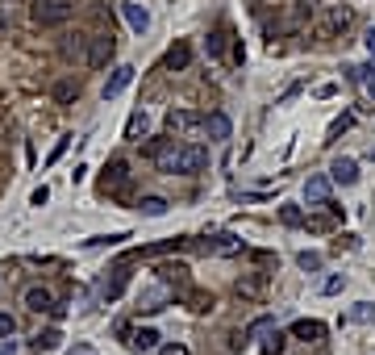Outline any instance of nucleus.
Returning a JSON list of instances; mask_svg holds the SVG:
<instances>
[{
    "instance_id": "nucleus-19",
    "label": "nucleus",
    "mask_w": 375,
    "mask_h": 355,
    "mask_svg": "<svg viewBox=\"0 0 375 355\" xmlns=\"http://www.w3.org/2000/svg\"><path fill=\"white\" fill-rule=\"evenodd\" d=\"M304 196L317 201V205H326V201H330V180H326V176H313V180L304 184Z\"/></svg>"
},
{
    "instance_id": "nucleus-24",
    "label": "nucleus",
    "mask_w": 375,
    "mask_h": 355,
    "mask_svg": "<svg viewBox=\"0 0 375 355\" xmlns=\"http://www.w3.org/2000/svg\"><path fill=\"white\" fill-rule=\"evenodd\" d=\"M188 310H192V314H208V310H213V293H200V288L188 293Z\"/></svg>"
},
{
    "instance_id": "nucleus-34",
    "label": "nucleus",
    "mask_w": 375,
    "mask_h": 355,
    "mask_svg": "<svg viewBox=\"0 0 375 355\" xmlns=\"http://www.w3.org/2000/svg\"><path fill=\"white\" fill-rule=\"evenodd\" d=\"M13 330H17V318L13 314H0V339H9Z\"/></svg>"
},
{
    "instance_id": "nucleus-25",
    "label": "nucleus",
    "mask_w": 375,
    "mask_h": 355,
    "mask_svg": "<svg viewBox=\"0 0 375 355\" xmlns=\"http://www.w3.org/2000/svg\"><path fill=\"white\" fill-rule=\"evenodd\" d=\"M80 96V84L75 80H59L55 84V100H59V105H67V100H75Z\"/></svg>"
},
{
    "instance_id": "nucleus-32",
    "label": "nucleus",
    "mask_w": 375,
    "mask_h": 355,
    "mask_svg": "<svg viewBox=\"0 0 375 355\" xmlns=\"http://www.w3.org/2000/svg\"><path fill=\"white\" fill-rule=\"evenodd\" d=\"M296 264H300L304 272H317V268H321V255H313V251H300V255H296Z\"/></svg>"
},
{
    "instance_id": "nucleus-37",
    "label": "nucleus",
    "mask_w": 375,
    "mask_h": 355,
    "mask_svg": "<svg viewBox=\"0 0 375 355\" xmlns=\"http://www.w3.org/2000/svg\"><path fill=\"white\" fill-rule=\"evenodd\" d=\"M158 355H188L184 343H167V347H158Z\"/></svg>"
},
{
    "instance_id": "nucleus-42",
    "label": "nucleus",
    "mask_w": 375,
    "mask_h": 355,
    "mask_svg": "<svg viewBox=\"0 0 375 355\" xmlns=\"http://www.w3.org/2000/svg\"><path fill=\"white\" fill-rule=\"evenodd\" d=\"M300 5H304V9H309V5H317V0H300Z\"/></svg>"
},
{
    "instance_id": "nucleus-12",
    "label": "nucleus",
    "mask_w": 375,
    "mask_h": 355,
    "mask_svg": "<svg viewBox=\"0 0 375 355\" xmlns=\"http://www.w3.org/2000/svg\"><path fill=\"white\" fill-rule=\"evenodd\" d=\"M59 50H63V59H67V63H75V59H88V34H67Z\"/></svg>"
},
{
    "instance_id": "nucleus-18",
    "label": "nucleus",
    "mask_w": 375,
    "mask_h": 355,
    "mask_svg": "<svg viewBox=\"0 0 375 355\" xmlns=\"http://www.w3.org/2000/svg\"><path fill=\"white\" fill-rule=\"evenodd\" d=\"M226 46H230V30H226V25H221V30H213V34L204 38L208 59H221V55H226Z\"/></svg>"
},
{
    "instance_id": "nucleus-31",
    "label": "nucleus",
    "mask_w": 375,
    "mask_h": 355,
    "mask_svg": "<svg viewBox=\"0 0 375 355\" xmlns=\"http://www.w3.org/2000/svg\"><path fill=\"white\" fill-rule=\"evenodd\" d=\"M350 76H354V80H363V88H367V92L375 96V67H354Z\"/></svg>"
},
{
    "instance_id": "nucleus-29",
    "label": "nucleus",
    "mask_w": 375,
    "mask_h": 355,
    "mask_svg": "<svg viewBox=\"0 0 375 355\" xmlns=\"http://www.w3.org/2000/svg\"><path fill=\"white\" fill-rule=\"evenodd\" d=\"M346 318H350V322H375V306H367V301H363V306H354Z\"/></svg>"
},
{
    "instance_id": "nucleus-6",
    "label": "nucleus",
    "mask_w": 375,
    "mask_h": 355,
    "mask_svg": "<svg viewBox=\"0 0 375 355\" xmlns=\"http://www.w3.org/2000/svg\"><path fill=\"white\" fill-rule=\"evenodd\" d=\"M263 284H267V272H246V276L234 284V293H238L242 301H258V297H263Z\"/></svg>"
},
{
    "instance_id": "nucleus-2",
    "label": "nucleus",
    "mask_w": 375,
    "mask_h": 355,
    "mask_svg": "<svg viewBox=\"0 0 375 355\" xmlns=\"http://www.w3.org/2000/svg\"><path fill=\"white\" fill-rule=\"evenodd\" d=\"M71 0H34L29 5V17H34V25H42V30H50V25H67L71 21Z\"/></svg>"
},
{
    "instance_id": "nucleus-15",
    "label": "nucleus",
    "mask_w": 375,
    "mask_h": 355,
    "mask_svg": "<svg viewBox=\"0 0 375 355\" xmlns=\"http://www.w3.org/2000/svg\"><path fill=\"white\" fill-rule=\"evenodd\" d=\"M154 272H158V280H163V284H176V288L188 284V264H158Z\"/></svg>"
},
{
    "instance_id": "nucleus-7",
    "label": "nucleus",
    "mask_w": 375,
    "mask_h": 355,
    "mask_svg": "<svg viewBox=\"0 0 375 355\" xmlns=\"http://www.w3.org/2000/svg\"><path fill=\"white\" fill-rule=\"evenodd\" d=\"M188 63H192V46H188V42H171L167 55H163V67H167V71H184Z\"/></svg>"
},
{
    "instance_id": "nucleus-20",
    "label": "nucleus",
    "mask_w": 375,
    "mask_h": 355,
    "mask_svg": "<svg viewBox=\"0 0 375 355\" xmlns=\"http://www.w3.org/2000/svg\"><path fill=\"white\" fill-rule=\"evenodd\" d=\"M284 347H288V334L284 330H267V339H263V355H284Z\"/></svg>"
},
{
    "instance_id": "nucleus-13",
    "label": "nucleus",
    "mask_w": 375,
    "mask_h": 355,
    "mask_svg": "<svg viewBox=\"0 0 375 355\" xmlns=\"http://www.w3.org/2000/svg\"><path fill=\"white\" fill-rule=\"evenodd\" d=\"M25 310H34V314H55V297H50L46 288H29L25 293Z\"/></svg>"
},
{
    "instance_id": "nucleus-5",
    "label": "nucleus",
    "mask_w": 375,
    "mask_h": 355,
    "mask_svg": "<svg viewBox=\"0 0 375 355\" xmlns=\"http://www.w3.org/2000/svg\"><path fill=\"white\" fill-rule=\"evenodd\" d=\"M350 25H354V9L350 5H330L326 9V21H321V34L334 38V34H346Z\"/></svg>"
},
{
    "instance_id": "nucleus-10",
    "label": "nucleus",
    "mask_w": 375,
    "mask_h": 355,
    "mask_svg": "<svg viewBox=\"0 0 375 355\" xmlns=\"http://www.w3.org/2000/svg\"><path fill=\"white\" fill-rule=\"evenodd\" d=\"M204 117L188 113V109H167V134H184V130H196Z\"/></svg>"
},
{
    "instance_id": "nucleus-28",
    "label": "nucleus",
    "mask_w": 375,
    "mask_h": 355,
    "mask_svg": "<svg viewBox=\"0 0 375 355\" xmlns=\"http://www.w3.org/2000/svg\"><path fill=\"white\" fill-rule=\"evenodd\" d=\"M59 339H63L59 330H42V334L34 339V351H50V347H59Z\"/></svg>"
},
{
    "instance_id": "nucleus-27",
    "label": "nucleus",
    "mask_w": 375,
    "mask_h": 355,
    "mask_svg": "<svg viewBox=\"0 0 375 355\" xmlns=\"http://www.w3.org/2000/svg\"><path fill=\"white\" fill-rule=\"evenodd\" d=\"M167 146H171V138H150V142H142V155H146V159H158Z\"/></svg>"
},
{
    "instance_id": "nucleus-1",
    "label": "nucleus",
    "mask_w": 375,
    "mask_h": 355,
    "mask_svg": "<svg viewBox=\"0 0 375 355\" xmlns=\"http://www.w3.org/2000/svg\"><path fill=\"white\" fill-rule=\"evenodd\" d=\"M204 168H208V150L196 146V142L176 146V138H171V146L158 155V172H167V176H196Z\"/></svg>"
},
{
    "instance_id": "nucleus-3",
    "label": "nucleus",
    "mask_w": 375,
    "mask_h": 355,
    "mask_svg": "<svg viewBox=\"0 0 375 355\" xmlns=\"http://www.w3.org/2000/svg\"><path fill=\"white\" fill-rule=\"evenodd\" d=\"M113 55H117V38H113V30L88 38V67H96V71H100V67H109Z\"/></svg>"
},
{
    "instance_id": "nucleus-17",
    "label": "nucleus",
    "mask_w": 375,
    "mask_h": 355,
    "mask_svg": "<svg viewBox=\"0 0 375 355\" xmlns=\"http://www.w3.org/2000/svg\"><path fill=\"white\" fill-rule=\"evenodd\" d=\"M330 180H334V184H354V180H359V163H354V159H338V163L330 168Z\"/></svg>"
},
{
    "instance_id": "nucleus-26",
    "label": "nucleus",
    "mask_w": 375,
    "mask_h": 355,
    "mask_svg": "<svg viewBox=\"0 0 375 355\" xmlns=\"http://www.w3.org/2000/svg\"><path fill=\"white\" fill-rule=\"evenodd\" d=\"M138 134H146V109H134L125 122V138H138Z\"/></svg>"
},
{
    "instance_id": "nucleus-9",
    "label": "nucleus",
    "mask_w": 375,
    "mask_h": 355,
    "mask_svg": "<svg viewBox=\"0 0 375 355\" xmlns=\"http://www.w3.org/2000/svg\"><path fill=\"white\" fill-rule=\"evenodd\" d=\"M292 339H300V343H321V339H326V322H317V318H300V322L292 326Z\"/></svg>"
},
{
    "instance_id": "nucleus-40",
    "label": "nucleus",
    "mask_w": 375,
    "mask_h": 355,
    "mask_svg": "<svg viewBox=\"0 0 375 355\" xmlns=\"http://www.w3.org/2000/svg\"><path fill=\"white\" fill-rule=\"evenodd\" d=\"M363 42H367V50H371V59H375V30H371V34H367Z\"/></svg>"
},
{
    "instance_id": "nucleus-22",
    "label": "nucleus",
    "mask_w": 375,
    "mask_h": 355,
    "mask_svg": "<svg viewBox=\"0 0 375 355\" xmlns=\"http://www.w3.org/2000/svg\"><path fill=\"white\" fill-rule=\"evenodd\" d=\"M121 13H125V21H130V30H134V34H142V30L150 25L146 9H138V5H121Z\"/></svg>"
},
{
    "instance_id": "nucleus-36",
    "label": "nucleus",
    "mask_w": 375,
    "mask_h": 355,
    "mask_svg": "<svg viewBox=\"0 0 375 355\" xmlns=\"http://www.w3.org/2000/svg\"><path fill=\"white\" fill-rule=\"evenodd\" d=\"M46 201H50V188L42 184V188H34V196H29V205H46Z\"/></svg>"
},
{
    "instance_id": "nucleus-14",
    "label": "nucleus",
    "mask_w": 375,
    "mask_h": 355,
    "mask_svg": "<svg viewBox=\"0 0 375 355\" xmlns=\"http://www.w3.org/2000/svg\"><path fill=\"white\" fill-rule=\"evenodd\" d=\"M130 80H134V67H117V71L109 76V84H104V100H113V96H121V92L130 88Z\"/></svg>"
},
{
    "instance_id": "nucleus-33",
    "label": "nucleus",
    "mask_w": 375,
    "mask_h": 355,
    "mask_svg": "<svg viewBox=\"0 0 375 355\" xmlns=\"http://www.w3.org/2000/svg\"><path fill=\"white\" fill-rule=\"evenodd\" d=\"M271 326H276L271 318H254V322L246 326V334H267V330H271Z\"/></svg>"
},
{
    "instance_id": "nucleus-4",
    "label": "nucleus",
    "mask_w": 375,
    "mask_h": 355,
    "mask_svg": "<svg viewBox=\"0 0 375 355\" xmlns=\"http://www.w3.org/2000/svg\"><path fill=\"white\" fill-rule=\"evenodd\" d=\"M192 247H200V255H238L242 251V238L238 234H213V238H192Z\"/></svg>"
},
{
    "instance_id": "nucleus-39",
    "label": "nucleus",
    "mask_w": 375,
    "mask_h": 355,
    "mask_svg": "<svg viewBox=\"0 0 375 355\" xmlns=\"http://www.w3.org/2000/svg\"><path fill=\"white\" fill-rule=\"evenodd\" d=\"M342 284H346L342 276H330V280H326V293H342Z\"/></svg>"
},
{
    "instance_id": "nucleus-21",
    "label": "nucleus",
    "mask_w": 375,
    "mask_h": 355,
    "mask_svg": "<svg viewBox=\"0 0 375 355\" xmlns=\"http://www.w3.org/2000/svg\"><path fill=\"white\" fill-rule=\"evenodd\" d=\"M158 339H163V334H158V330H150V326H142L134 339H130V347H138V351H154L158 347Z\"/></svg>"
},
{
    "instance_id": "nucleus-16",
    "label": "nucleus",
    "mask_w": 375,
    "mask_h": 355,
    "mask_svg": "<svg viewBox=\"0 0 375 355\" xmlns=\"http://www.w3.org/2000/svg\"><path fill=\"white\" fill-rule=\"evenodd\" d=\"M125 284H130V264H117V268H113V276L104 280V297H109V301H113V297H121V288H125Z\"/></svg>"
},
{
    "instance_id": "nucleus-30",
    "label": "nucleus",
    "mask_w": 375,
    "mask_h": 355,
    "mask_svg": "<svg viewBox=\"0 0 375 355\" xmlns=\"http://www.w3.org/2000/svg\"><path fill=\"white\" fill-rule=\"evenodd\" d=\"M280 222H284V226H304V214H300L296 205H284V209H280Z\"/></svg>"
},
{
    "instance_id": "nucleus-8",
    "label": "nucleus",
    "mask_w": 375,
    "mask_h": 355,
    "mask_svg": "<svg viewBox=\"0 0 375 355\" xmlns=\"http://www.w3.org/2000/svg\"><path fill=\"white\" fill-rule=\"evenodd\" d=\"M100 184H104V192H109V188H125V184H130V163H125V159H113L109 168H104Z\"/></svg>"
},
{
    "instance_id": "nucleus-11",
    "label": "nucleus",
    "mask_w": 375,
    "mask_h": 355,
    "mask_svg": "<svg viewBox=\"0 0 375 355\" xmlns=\"http://www.w3.org/2000/svg\"><path fill=\"white\" fill-rule=\"evenodd\" d=\"M200 126H204V134H208L213 142H226V138H230V130H234L226 113H208V117H204Z\"/></svg>"
},
{
    "instance_id": "nucleus-38",
    "label": "nucleus",
    "mask_w": 375,
    "mask_h": 355,
    "mask_svg": "<svg viewBox=\"0 0 375 355\" xmlns=\"http://www.w3.org/2000/svg\"><path fill=\"white\" fill-rule=\"evenodd\" d=\"M67 142H71V138H59V142H55V150H50V163H55V159L63 155V150H67Z\"/></svg>"
},
{
    "instance_id": "nucleus-35",
    "label": "nucleus",
    "mask_w": 375,
    "mask_h": 355,
    "mask_svg": "<svg viewBox=\"0 0 375 355\" xmlns=\"http://www.w3.org/2000/svg\"><path fill=\"white\" fill-rule=\"evenodd\" d=\"M350 122H354V117H338V122H334V126H330V142H334V138H338V134H342V130H350Z\"/></svg>"
},
{
    "instance_id": "nucleus-41",
    "label": "nucleus",
    "mask_w": 375,
    "mask_h": 355,
    "mask_svg": "<svg viewBox=\"0 0 375 355\" xmlns=\"http://www.w3.org/2000/svg\"><path fill=\"white\" fill-rule=\"evenodd\" d=\"M71 355H96V351H88V347H80V351H71Z\"/></svg>"
},
{
    "instance_id": "nucleus-23",
    "label": "nucleus",
    "mask_w": 375,
    "mask_h": 355,
    "mask_svg": "<svg viewBox=\"0 0 375 355\" xmlns=\"http://www.w3.org/2000/svg\"><path fill=\"white\" fill-rule=\"evenodd\" d=\"M138 209H142L146 218H163V214H167V201H163V196H142Z\"/></svg>"
}]
</instances>
